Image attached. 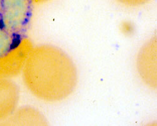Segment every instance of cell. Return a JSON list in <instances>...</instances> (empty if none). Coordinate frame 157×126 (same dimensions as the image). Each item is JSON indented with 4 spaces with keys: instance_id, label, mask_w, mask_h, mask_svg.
<instances>
[{
    "instance_id": "obj_4",
    "label": "cell",
    "mask_w": 157,
    "mask_h": 126,
    "mask_svg": "<svg viewBox=\"0 0 157 126\" xmlns=\"http://www.w3.org/2000/svg\"><path fill=\"white\" fill-rule=\"evenodd\" d=\"M33 44L25 38L8 54L0 58V79H10L21 74Z\"/></svg>"
},
{
    "instance_id": "obj_1",
    "label": "cell",
    "mask_w": 157,
    "mask_h": 126,
    "mask_svg": "<svg viewBox=\"0 0 157 126\" xmlns=\"http://www.w3.org/2000/svg\"><path fill=\"white\" fill-rule=\"evenodd\" d=\"M21 74L30 94L46 103L68 98L78 82L77 68L70 55L49 44L32 48Z\"/></svg>"
},
{
    "instance_id": "obj_2",
    "label": "cell",
    "mask_w": 157,
    "mask_h": 126,
    "mask_svg": "<svg viewBox=\"0 0 157 126\" xmlns=\"http://www.w3.org/2000/svg\"><path fill=\"white\" fill-rule=\"evenodd\" d=\"M33 4L32 0H0V58L27 38Z\"/></svg>"
},
{
    "instance_id": "obj_7",
    "label": "cell",
    "mask_w": 157,
    "mask_h": 126,
    "mask_svg": "<svg viewBox=\"0 0 157 126\" xmlns=\"http://www.w3.org/2000/svg\"><path fill=\"white\" fill-rule=\"evenodd\" d=\"M116 1L126 6L139 7L148 4L151 0H116Z\"/></svg>"
},
{
    "instance_id": "obj_3",
    "label": "cell",
    "mask_w": 157,
    "mask_h": 126,
    "mask_svg": "<svg viewBox=\"0 0 157 126\" xmlns=\"http://www.w3.org/2000/svg\"><path fill=\"white\" fill-rule=\"evenodd\" d=\"M156 48V38L155 37L141 48L136 58V68L141 79L153 89L157 86Z\"/></svg>"
},
{
    "instance_id": "obj_9",
    "label": "cell",
    "mask_w": 157,
    "mask_h": 126,
    "mask_svg": "<svg viewBox=\"0 0 157 126\" xmlns=\"http://www.w3.org/2000/svg\"><path fill=\"white\" fill-rule=\"evenodd\" d=\"M32 2L33 3H45V2H47L49 0H32Z\"/></svg>"
},
{
    "instance_id": "obj_6",
    "label": "cell",
    "mask_w": 157,
    "mask_h": 126,
    "mask_svg": "<svg viewBox=\"0 0 157 126\" xmlns=\"http://www.w3.org/2000/svg\"><path fill=\"white\" fill-rule=\"evenodd\" d=\"M2 125L22 126H44L48 125L46 118L37 109L25 106L17 108Z\"/></svg>"
},
{
    "instance_id": "obj_8",
    "label": "cell",
    "mask_w": 157,
    "mask_h": 126,
    "mask_svg": "<svg viewBox=\"0 0 157 126\" xmlns=\"http://www.w3.org/2000/svg\"><path fill=\"white\" fill-rule=\"evenodd\" d=\"M126 25H127V27L124 25V26H123L122 27V32L123 33H124L125 34H131V33H132V32L133 31V29L131 27V26L129 25H127L126 24Z\"/></svg>"
},
{
    "instance_id": "obj_5",
    "label": "cell",
    "mask_w": 157,
    "mask_h": 126,
    "mask_svg": "<svg viewBox=\"0 0 157 126\" xmlns=\"http://www.w3.org/2000/svg\"><path fill=\"white\" fill-rule=\"evenodd\" d=\"M18 86L10 79H0V125H2L18 107Z\"/></svg>"
}]
</instances>
